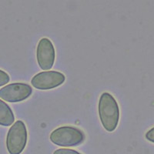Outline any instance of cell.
<instances>
[{
	"label": "cell",
	"mask_w": 154,
	"mask_h": 154,
	"mask_svg": "<svg viewBox=\"0 0 154 154\" xmlns=\"http://www.w3.org/2000/svg\"><path fill=\"white\" fill-rule=\"evenodd\" d=\"M53 154H82L74 149H58L53 152Z\"/></svg>",
	"instance_id": "9c48e42d"
},
{
	"label": "cell",
	"mask_w": 154,
	"mask_h": 154,
	"mask_svg": "<svg viewBox=\"0 0 154 154\" xmlns=\"http://www.w3.org/2000/svg\"><path fill=\"white\" fill-rule=\"evenodd\" d=\"M36 60L41 69L46 71L53 68L56 60L54 45L49 38H42L36 48Z\"/></svg>",
	"instance_id": "8992f818"
},
{
	"label": "cell",
	"mask_w": 154,
	"mask_h": 154,
	"mask_svg": "<svg viewBox=\"0 0 154 154\" xmlns=\"http://www.w3.org/2000/svg\"><path fill=\"white\" fill-rule=\"evenodd\" d=\"M86 136L82 130L72 126H63L55 129L49 140L59 146L71 147L79 146L85 141Z\"/></svg>",
	"instance_id": "7a4b0ae2"
},
{
	"label": "cell",
	"mask_w": 154,
	"mask_h": 154,
	"mask_svg": "<svg viewBox=\"0 0 154 154\" xmlns=\"http://www.w3.org/2000/svg\"><path fill=\"white\" fill-rule=\"evenodd\" d=\"M66 75L58 71H43L35 74L31 79V84L39 90H49L63 85Z\"/></svg>",
	"instance_id": "277c9868"
},
{
	"label": "cell",
	"mask_w": 154,
	"mask_h": 154,
	"mask_svg": "<svg viewBox=\"0 0 154 154\" xmlns=\"http://www.w3.org/2000/svg\"><path fill=\"white\" fill-rule=\"evenodd\" d=\"M145 138L146 139V140H148L149 142L154 143V126L151 128V129H149V130L146 133Z\"/></svg>",
	"instance_id": "30bf717a"
},
{
	"label": "cell",
	"mask_w": 154,
	"mask_h": 154,
	"mask_svg": "<svg viewBox=\"0 0 154 154\" xmlns=\"http://www.w3.org/2000/svg\"><path fill=\"white\" fill-rule=\"evenodd\" d=\"M15 116L12 109L6 103L0 100V125L9 126L14 123Z\"/></svg>",
	"instance_id": "52a82bcc"
},
{
	"label": "cell",
	"mask_w": 154,
	"mask_h": 154,
	"mask_svg": "<svg viewBox=\"0 0 154 154\" xmlns=\"http://www.w3.org/2000/svg\"><path fill=\"white\" fill-rule=\"evenodd\" d=\"M10 80V76L4 70L0 69V86L7 84Z\"/></svg>",
	"instance_id": "ba28073f"
},
{
	"label": "cell",
	"mask_w": 154,
	"mask_h": 154,
	"mask_svg": "<svg viewBox=\"0 0 154 154\" xmlns=\"http://www.w3.org/2000/svg\"><path fill=\"white\" fill-rule=\"evenodd\" d=\"M98 112L100 122L103 128L109 133L116 129L120 118V110L118 103L113 96L105 92L100 96Z\"/></svg>",
	"instance_id": "6da1fadb"
},
{
	"label": "cell",
	"mask_w": 154,
	"mask_h": 154,
	"mask_svg": "<svg viewBox=\"0 0 154 154\" xmlns=\"http://www.w3.org/2000/svg\"><path fill=\"white\" fill-rule=\"evenodd\" d=\"M28 140V132L26 124L17 120L9 130L6 137V148L9 154H21Z\"/></svg>",
	"instance_id": "3957f363"
},
{
	"label": "cell",
	"mask_w": 154,
	"mask_h": 154,
	"mask_svg": "<svg viewBox=\"0 0 154 154\" xmlns=\"http://www.w3.org/2000/svg\"><path fill=\"white\" fill-rule=\"evenodd\" d=\"M32 93V89L24 82H14L0 89V98L9 103H19L27 100Z\"/></svg>",
	"instance_id": "5b68a950"
}]
</instances>
